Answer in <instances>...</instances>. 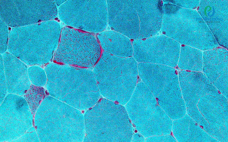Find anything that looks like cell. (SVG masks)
<instances>
[{"label": "cell", "mask_w": 228, "mask_h": 142, "mask_svg": "<svg viewBox=\"0 0 228 142\" xmlns=\"http://www.w3.org/2000/svg\"><path fill=\"white\" fill-rule=\"evenodd\" d=\"M107 5L109 26L129 39L150 37L161 30L162 1L111 0Z\"/></svg>", "instance_id": "6da1fadb"}, {"label": "cell", "mask_w": 228, "mask_h": 142, "mask_svg": "<svg viewBox=\"0 0 228 142\" xmlns=\"http://www.w3.org/2000/svg\"><path fill=\"white\" fill-rule=\"evenodd\" d=\"M139 76L162 107L183 102L178 76L174 68L148 62L138 64Z\"/></svg>", "instance_id": "7a4b0ae2"}, {"label": "cell", "mask_w": 228, "mask_h": 142, "mask_svg": "<svg viewBox=\"0 0 228 142\" xmlns=\"http://www.w3.org/2000/svg\"><path fill=\"white\" fill-rule=\"evenodd\" d=\"M128 115L138 130L146 137L162 135L160 107L151 92L142 82L138 83L126 104Z\"/></svg>", "instance_id": "3957f363"}, {"label": "cell", "mask_w": 228, "mask_h": 142, "mask_svg": "<svg viewBox=\"0 0 228 142\" xmlns=\"http://www.w3.org/2000/svg\"><path fill=\"white\" fill-rule=\"evenodd\" d=\"M133 56L138 62H148L174 68L178 65L179 43L164 35L133 40Z\"/></svg>", "instance_id": "277c9868"}, {"label": "cell", "mask_w": 228, "mask_h": 142, "mask_svg": "<svg viewBox=\"0 0 228 142\" xmlns=\"http://www.w3.org/2000/svg\"><path fill=\"white\" fill-rule=\"evenodd\" d=\"M203 72L227 99V50L223 48L207 50L203 53Z\"/></svg>", "instance_id": "5b68a950"}, {"label": "cell", "mask_w": 228, "mask_h": 142, "mask_svg": "<svg viewBox=\"0 0 228 142\" xmlns=\"http://www.w3.org/2000/svg\"><path fill=\"white\" fill-rule=\"evenodd\" d=\"M18 58L8 52L4 54L5 73L10 93L22 95L30 86L27 65Z\"/></svg>", "instance_id": "8992f818"}, {"label": "cell", "mask_w": 228, "mask_h": 142, "mask_svg": "<svg viewBox=\"0 0 228 142\" xmlns=\"http://www.w3.org/2000/svg\"><path fill=\"white\" fill-rule=\"evenodd\" d=\"M106 49L114 55L121 57H131L133 54L132 43L125 36L116 31L104 32Z\"/></svg>", "instance_id": "52a82bcc"}, {"label": "cell", "mask_w": 228, "mask_h": 142, "mask_svg": "<svg viewBox=\"0 0 228 142\" xmlns=\"http://www.w3.org/2000/svg\"><path fill=\"white\" fill-rule=\"evenodd\" d=\"M203 66L201 51L188 45L181 46L178 64L181 70L201 72Z\"/></svg>", "instance_id": "ba28073f"}, {"label": "cell", "mask_w": 228, "mask_h": 142, "mask_svg": "<svg viewBox=\"0 0 228 142\" xmlns=\"http://www.w3.org/2000/svg\"><path fill=\"white\" fill-rule=\"evenodd\" d=\"M28 77L34 84L37 85H44L47 80V76L45 70L36 66H32L28 68Z\"/></svg>", "instance_id": "9c48e42d"}, {"label": "cell", "mask_w": 228, "mask_h": 142, "mask_svg": "<svg viewBox=\"0 0 228 142\" xmlns=\"http://www.w3.org/2000/svg\"><path fill=\"white\" fill-rule=\"evenodd\" d=\"M45 94L43 88L31 85L27 91L25 97L29 103L37 104L44 98Z\"/></svg>", "instance_id": "30bf717a"}, {"label": "cell", "mask_w": 228, "mask_h": 142, "mask_svg": "<svg viewBox=\"0 0 228 142\" xmlns=\"http://www.w3.org/2000/svg\"><path fill=\"white\" fill-rule=\"evenodd\" d=\"M5 73L2 56L0 55V81L1 99H2L6 92Z\"/></svg>", "instance_id": "8fae6325"}]
</instances>
